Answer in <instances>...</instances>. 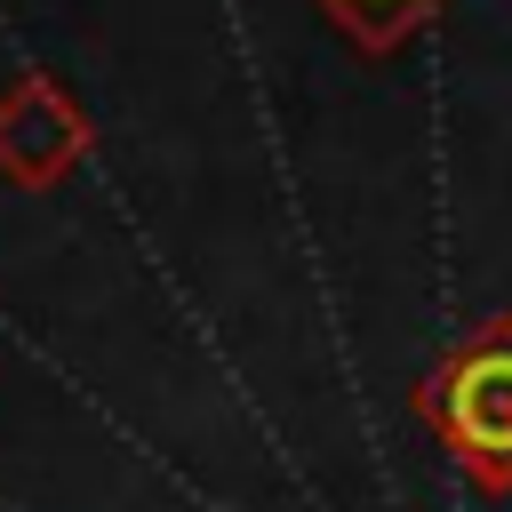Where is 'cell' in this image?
<instances>
[{
	"instance_id": "3",
	"label": "cell",
	"mask_w": 512,
	"mask_h": 512,
	"mask_svg": "<svg viewBox=\"0 0 512 512\" xmlns=\"http://www.w3.org/2000/svg\"><path fill=\"white\" fill-rule=\"evenodd\" d=\"M312 8H320V16L360 48V56H392V48H400V40H416L448 0H312Z\"/></svg>"
},
{
	"instance_id": "2",
	"label": "cell",
	"mask_w": 512,
	"mask_h": 512,
	"mask_svg": "<svg viewBox=\"0 0 512 512\" xmlns=\"http://www.w3.org/2000/svg\"><path fill=\"white\" fill-rule=\"evenodd\" d=\"M96 128L80 112V96L48 72H16L0 88V176L16 192H56L80 160H88Z\"/></svg>"
},
{
	"instance_id": "1",
	"label": "cell",
	"mask_w": 512,
	"mask_h": 512,
	"mask_svg": "<svg viewBox=\"0 0 512 512\" xmlns=\"http://www.w3.org/2000/svg\"><path fill=\"white\" fill-rule=\"evenodd\" d=\"M416 416L480 496H512V312L472 320L416 376Z\"/></svg>"
}]
</instances>
